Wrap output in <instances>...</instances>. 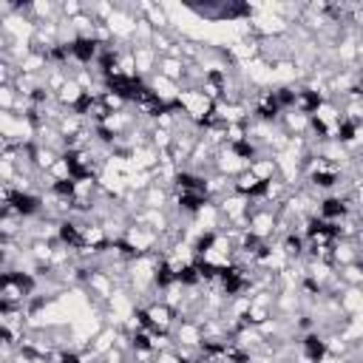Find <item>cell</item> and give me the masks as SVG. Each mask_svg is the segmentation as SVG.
I'll list each match as a JSON object with an SVG mask.
<instances>
[{"label":"cell","instance_id":"obj_4","mask_svg":"<svg viewBox=\"0 0 363 363\" xmlns=\"http://www.w3.org/2000/svg\"><path fill=\"white\" fill-rule=\"evenodd\" d=\"M250 173H252L255 179H261L264 184H267V182H272V179H278V164H275V156H258V159H252Z\"/></svg>","mask_w":363,"mask_h":363},{"label":"cell","instance_id":"obj_6","mask_svg":"<svg viewBox=\"0 0 363 363\" xmlns=\"http://www.w3.org/2000/svg\"><path fill=\"white\" fill-rule=\"evenodd\" d=\"M82 14V3L79 0H62L60 3V17L62 20H74V17H79Z\"/></svg>","mask_w":363,"mask_h":363},{"label":"cell","instance_id":"obj_1","mask_svg":"<svg viewBox=\"0 0 363 363\" xmlns=\"http://www.w3.org/2000/svg\"><path fill=\"white\" fill-rule=\"evenodd\" d=\"M145 82H147V88L156 94V99H159L164 108H176V99H179V94H182V85H179V82H173V79L162 77L159 71H156V74H150Z\"/></svg>","mask_w":363,"mask_h":363},{"label":"cell","instance_id":"obj_5","mask_svg":"<svg viewBox=\"0 0 363 363\" xmlns=\"http://www.w3.org/2000/svg\"><path fill=\"white\" fill-rule=\"evenodd\" d=\"M14 105H17V88L14 85H0V111L14 113Z\"/></svg>","mask_w":363,"mask_h":363},{"label":"cell","instance_id":"obj_2","mask_svg":"<svg viewBox=\"0 0 363 363\" xmlns=\"http://www.w3.org/2000/svg\"><path fill=\"white\" fill-rule=\"evenodd\" d=\"M173 340H176V346H193V349H201L204 335H201V326H199V323H193V320H182V318H179V323H176V329H173Z\"/></svg>","mask_w":363,"mask_h":363},{"label":"cell","instance_id":"obj_3","mask_svg":"<svg viewBox=\"0 0 363 363\" xmlns=\"http://www.w3.org/2000/svg\"><path fill=\"white\" fill-rule=\"evenodd\" d=\"M184 68H187V62L182 60V57H159V65H156V71L162 74V77H167V79H173V82H179L182 85V79H184Z\"/></svg>","mask_w":363,"mask_h":363}]
</instances>
